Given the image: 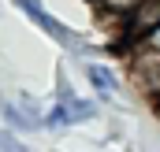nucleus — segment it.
Segmentation results:
<instances>
[{
  "label": "nucleus",
  "instance_id": "nucleus-1",
  "mask_svg": "<svg viewBox=\"0 0 160 152\" xmlns=\"http://www.w3.org/2000/svg\"><path fill=\"white\" fill-rule=\"evenodd\" d=\"M130 78L149 100H160V52L138 45L130 52Z\"/></svg>",
  "mask_w": 160,
  "mask_h": 152
},
{
  "label": "nucleus",
  "instance_id": "nucleus-2",
  "mask_svg": "<svg viewBox=\"0 0 160 152\" xmlns=\"http://www.w3.org/2000/svg\"><path fill=\"white\" fill-rule=\"evenodd\" d=\"M15 4H19V7H22V15H26L30 22H38L41 30H45L48 37L56 41V45H63L67 52H78V48H82L78 37H75V34H71V30H67L60 19H56V15H48V11L41 7V0H15Z\"/></svg>",
  "mask_w": 160,
  "mask_h": 152
},
{
  "label": "nucleus",
  "instance_id": "nucleus-3",
  "mask_svg": "<svg viewBox=\"0 0 160 152\" xmlns=\"http://www.w3.org/2000/svg\"><path fill=\"white\" fill-rule=\"evenodd\" d=\"M157 30H160V0H142L130 15H123V37L134 45H142Z\"/></svg>",
  "mask_w": 160,
  "mask_h": 152
},
{
  "label": "nucleus",
  "instance_id": "nucleus-4",
  "mask_svg": "<svg viewBox=\"0 0 160 152\" xmlns=\"http://www.w3.org/2000/svg\"><path fill=\"white\" fill-rule=\"evenodd\" d=\"M86 78H89V85H93L97 93H116V89H119L116 71L104 67V63H86Z\"/></svg>",
  "mask_w": 160,
  "mask_h": 152
},
{
  "label": "nucleus",
  "instance_id": "nucleus-5",
  "mask_svg": "<svg viewBox=\"0 0 160 152\" xmlns=\"http://www.w3.org/2000/svg\"><path fill=\"white\" fill-rule=\"evenodd\" d=\"M15 108H19V112H22V119L30 122V130H41V126H45V112H41V104L30 97V93H19Z\"/></svg>",
  "mask_w": 160,
  "mask_h": 152
},
{
  "label": "nucleus",
  "instance_id": "nucleus-6",
  "mask_svg": "<svg viewBox=\"0 0 160 152\" xmlns=\"http://www.w3.org/2000/svg\"><path fill=\"white\" fill-rule=\"evenodd\" d=\"M60 104H67V112H71L75 122H78V119H93V115H97V104H93V100H82V97H75V93L60 97Z\"/></svg>",
  "mask_w": 160,
  "mask_h": 152
},
{
  "label": "nucleus",
  "instance_id": "nucleus-7",
  "mask_svg": "<svg viewBox=\"0 0 160 152\" xmlns=\"http://www.w3.org/2000/svg\"><path fill=\"white\" fill-rule=\"evenodd\" d=\"M45 126H52V130H63V126H75V119H71V112H67V104H52L48 112H45Z\"/></svg>",
  "mask_w": 160,
  "mask_h": 152
},
{
  "label": "nucleus",
  "instance_id": "nucleus-8",
  "mask_svg": "<svg viewBox=\"0 0 160 152\" xmlns=\"http://www.w3.org/2000/svg\"><path fill=\"white\" fill-rule=\"evenodd\" d=\"M101 11H108V15H116V19H123V15H130L142 0H93Z\"/></svg>",
  "mask_w": 160,
  "mask_h": 152
},
{
  "label": "nucleus",
  "instance_id": "nucleus-9",
  "mask_svg": "<svg viewBox=\"0 0 160 152\" xmlns=\"http://www.w3.org/2000/svg\"><path fill=\"white\" fill-rule=\"evenodd\" d=\"M0 115H4V122H8L11 130H30V122L22 119V112H19L11 100H4V104H0Z\"/></svg>",
  "mask_w": 160,
  "mask_h": 152
},
{
  "label": "nucleus",
  "instance_id": "nucleus-10",
  "mask_svg": "<svg viewBox=\"0 0 160 152\" xmlns=\"http://www.w3.org/2000/svg\"><path fill=\"white\" fill-rule=\"evenodd\" d=\"M0 152H26V145H22L11 130H0Z\"/></svg>",
  "mask_w": 160,
  "mask_h": 152
},
{
  "label": "nucleus",
  "instance_id": "nucleus-11",
  "mask_svg": "<svg viewBox=\"0 0 160 152\" xmlns=\"http://www.w3.org/2000/svg\"><path fill=\"white\" fill-rule=\"evenodd\" d=\"M142 45H145V48H153V52H160V30H157V34H149Z\"/></svg>",
  "mask_w": 160,
  "mask_h": 152
}]
</instances>
